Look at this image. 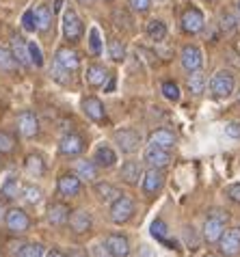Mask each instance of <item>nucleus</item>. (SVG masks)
I'll return each mask as SVG.
<instances>
[{"instance_id":"nucleus-1","label":"nucleus","mask_w":240,"mask_h":257,"mask_svg":"<svg viewBox=\"0 0 240 257\" xmlns=\"http://www.w3.org/2000/svg\"><path fill=\"white\" fill-rule=\"evenodd\" d=\"M227 223H229V216L225 214L223 210H212L203 220V240L208 242V244H216L218 238L223 235V231L227 229Z\"/></svg>"},{"instance_id":"nucleus-2","label":"nucleus","mask_w":240,"mask_h":257,"mask_svg":"<svg viewBox=\"0 0 240 257\" xmlns=\"http://www.w3.org/2000/svg\"><path fill=\"white\" fill-rule=\"evenodd\" d=\"M236 91V78L229 71H216L210 78V95L214 99H227L231 93Z\"/></svg>"},{"instance_id":"nucleus-3","label":"nucleus","mask_w":240,"mask_h":257,"mask_svg":"<svg viewBox=\"0 0 240 257\" xmlns=\"http://www.w3.org/2000/svg\"><path fill=\"white\" fill-rule=\"evenodd\" d=\"M134 212H137V203H134V199L122 195L119 199L110 203V210H108V216L115 225H126L128 220L134 216Z\"/></svg>"},{"instance_id":"nucleus-4","label":"nucleus","mask_w":240,"mask_h":257,"mask_svg":"<svg viewBox=\"0 0 240 257\" xmlns=\"http://www.w3.org/2000/svg\"><path fill=\"white\" fill-rule=\"evenodd\" d=\"M5 227H7V231H11V233H26V231H31L33 220L26 214V210L9 208L5 212Z\"/></svg>"},{"instance_id":"nucleus-5","label":"nucleus","mask_w":240,"mask_h":257,"mask_svg":"<svg viewBox=\"0 0 240 257\" xmlns=\"http://www.w3.org/2000/svg\"><path fill=\"white\" fill-rule=\"evenodd\" d=\"M206 26V18H203V11L199 7H186L182 11V18H180V28L184 31L186 35H199Z\"/></svg>"},{"instance_id":"nucleus-6","label":"nucleus","mask_w":240,"mask_h":257,"mask_svg":"<svg viewBox=\"0 0 240 257\" xmlns=\"http://www.w3.org/2000/svg\"><path fill=\"white\" fill-rule=\"evenodd\" d=\"M82 33H84V26H82V20L78 18L72 7L63 11V35L69 44H76V41L82 39Z\"/></svg>"},{"instance_id":"nucleus-7","label":"nucleus","mask_w":240,"mask_h":257,"mask_svg":"<svg viewBox=\"0 0 240 257\" xmlns=\"http://www.w3.org/2000/svg\"><path fill=\"white\" fill-rule=\"evenodd\" d=\"M216 246H218V255L223 257L240 255V227H227L221 238H218Z\"/></svg>"},{"instance_id":"nucleus-8","label":"nucleus","mask_w":240,"mask_h":257,"mask_svg":"<svg viewBox=\"0 0 240 257\" xmlns=\"http://www.w3.org/2000/svg\"><path fill=\"white\" fill-rule=\"evenodd\" d=\"M162 186H165V173H162V169L143 171V177H141V190H143L145 197H156L162 190Z\"/></svg>"},{"instance_id":"nucleus-9","label":"nucleus","mask_w":240,"mask_h":257,"mask_svg":"<svg viewBox=\"0 0 240 257\" xmlns=\"http://www.w3.org/2000/svg\"><path fill=\"white\" fill-rule=\"evenodd\" d=\"M117 147L122 149L124 154H134L141 147V134L134 130V127H122V130H115L112 134Z\"/></svg>"},{"instance_id":"nucleus-10","label":"nucleus","mask_w":240,"mask_h":257,"mask_svg":"<svg viewBox=\"0 0 240 257\" xmlns=\"http://www.w3.org/2000/svg\"><path fill=\"white\" fill-rule=\"evenodd\" d=\"M56 192L63 199H74L82 192V180L76 173H63L56 182Z\"/></svg>"},{"instance_id":"nucleus-11","label":"nucleus","mask_w":240,"mask_h":257,"mask_svg":"<svg viewBox=\"0 0 240 257\" xmlns=\"http://www.w3.org/2000/svg\"><path fill=\"white\" fill-rule=\"evenodd\" d=\"M143 162L147 164V169H167L169 164H171V152H169V149L147 145L143 152Z\"/></svg>"},{"instance_id":"nucleus-12","label":"nucleus","mask_w":240,"mask_h":257,"mask_svg":"<svg viewBox=\"0 0 240 257\" xmlns=\"http://www.w3.org/2000/svg\"><path fill=\"white\" fill-rule=\"evenodd\" d=\"M104 246L112 257H128L130 255V240L124 233H106L104 235Z\"/></svg>"},{"instance_id":"nucleus-13","label":"nucleus","mask_w":240,"mask_h":257,"mask_svg":"<svg viewBox=\"0 0 240 257\" xmlns=\"http://www.w3.org/2000/svg\"><path fill=\"white\" fill-rule=\"evenodd\" d=\"M69 231L76 233V235H84L93 229V218H91V214L87 210H72L69 214Z\"/></svg>"},{"instance_id":"nucleus-14","label":"nucleus","mask_w":240,"mask_h":257,"mask_svg":"<svg viewBox=\"0 0 240 257\" xmlns=\"http://www.w3.org/2000/svg\"><path fill=\"white\" fill-rule=\"evenodd\" d=\"M82 152H84V139L76 132L65 134L59 143V154L65 156V158H76V156H80Z\"/></svg>"},{"instance_id":"nucleus-15","label":"nucleus","mask_w":240,"mask_h":257,"mask_svg":"<svg viewBox=\"0 0 240 257\" xmlns=\"http://www.w3.org/2000/svg\"><path fill=\"white\" fill-rule=\"evenodd\" d=\"M180 63L186 71H197L203 67V52L199 46H184L180 52Z\"/></svg>"},{"instance_id":"nucleus-16","label":"nucleus","mask_w":240,"mask_h":257,"mask_svg":"<svg viewBox=\"0 0 240 257\" xmlns=\"http://www.w3.org/2000/svg\"><path fill=\"white\" fill-rule=\"evenodd\" d=\"M69 214H72V208L63 201H52L46 210V220L54 227H65L69 220Z\"/></svg>"},{"instance_id":"nucleus-17","label":"nucleus","mask_w":240,"mask_h":257,"mask_svg":"<svg viewBox=\"0 0 240 257\" xmlns=\"http://www.w3.org/2000/svg\"><path fill=\"white\" fill-rule=\"evenodd\" d=\"M18 130L24 139H35L39 134V117L33 110H22L18 115Z\"/></svg>"},{"instance_id":"nucleus-18","label":"nucleus","mask_w":240,"mask_h":257,"mask_svg":"<svg viewBox=\"0 0 240 257\" xmlns=\"http://www.w3.org/2000/svg\"><path fill=\"white\" fill-rule=\"evenodd\" d=\"M175 143H178V137H175L173 130H169V127H158V130H154L150 137H147V145L169 149V152L175 147Z\"/></svg>"},{"instance_id":"nucleus-19","label":"nucleus","mask_w":240,"mask_h":257,"mask_svg":"<svg viewBox=\"0 0 240 257\" xmlns=\"http://www.w3.org/2000/svg\"><path fill=\"white\" fill-rule=\"evenodd\" d=\"M119 177L128 186H137L141 182V177H143V164L139 160H126L122 164V169H119Z\"/></svg>"},{"instance_id":"nucleus-20","label":"nucleus","mask_w":240,"mask_h":257,"mask_svg":"<svg viewBox=\"0 0 240 257\" xmlns=\"http://www.w3.org/2000/svg\"><path fill=\"white\" fill-rule=\"evenodd\" d=\"M82 110H84V115H87L91 121H95V123L106 121V108H104L100 97H93V95L84 97L82 99Z\"/></svg>"},{"instance_id":"nucleus-21","label":"nucleus","mask_w":240,"mask_h":257,"mask_svg":"<svg viewBox=\"0 0 240 257\" xmlns=\"http://www.w3.org/2000/svg\"><path fill=\"white\" fill-rule=\"evenodd\" d=\"M11 52H13V59L18 61V65L33 67L31 56H28V41L22 37V35H13L11 37Z\"/></svg>"},{"instance_id":"nucleus-22","label":"nucleus","mask_w":240,"mask_h":257,"mask_svg":"<svg viewBox=\"0 0 240 257\" xmlns=\"http://www.w3.org/2000/svg\"><path fill=\"white\" fill-rule=\"evenodd\" d=\"M74 173L80 177L82 182H91V184H95L97 182V175H100V167L93 162V158L87 160V158H82V160H76L74 164Z\"/></svg>"},{"instance_id":"nucleus-23","label":"nucleus","mask_w":240,"mask_h":257,"mask_svg":"<svg viewBox=\"0 0 240 257\" xmlns=\"http://www.w3.org/2000/svg\"><path fill=\"white\" fill-rule=\"evenodd\" d=\"M54 61L59 63L61 67H65L67 71H78V67H80V56L72 48H59L54 54Z\"/></svg>"},{"instance_id":"nucleus-24","label":"nucleus","mask_w":240,"mask_h":257,"mask_svg":"<svg viewBox=\"0 0 240 257\" xmlns=\"http://www.w3.org/2000/svg\"><path fill=\"white\" fill-rule=\"evenodd\" d=\"M93 162L100 169H112L117 164V152L110 145H97L93 152Z\"/></svg>"},{"instance_id":"nucleus-25","label":"nucleus","mask_w":240,"mask_h":257,"mask_svg":"<svg viewBox=\"0 0 240 257\" xmlns=\"http://www.w3.org/2000/svg\"><path fill=\"white\" fill-rule=\"evenodd\" d=\"M93 192H95V197L100 199L102 203H108V205L115 201V199H119L124 195V192L110 182H95L93 184Z\"/></svg>"},{"instance_id":"nucleus-26","label":"nucleus","mask_w":240,"mask_h":257,"mask_svg":"<svg viewBox=\"0 0 240 257\" xmlns=\"http://www.w3.org/2000/svg\"><path fill=\"white\" fill-rule=\"evenodd\" d=\"M84 78H87V82L91 84V87H104L106 84V80L110 78L108 69L100 65V63H91V65L87 67V71H84Z\"/></svg>"},{"instance_id":"nucleus-27","label":"nucleus","mask_w":240,"mask_h":257,"mask_svg":"<svg viewBox=\"0 0 240 257\" xmlns=\"http://www.w3.org/2000/svg\"><path fill=\"white\" fill-rule=\"evenodd\" d=\"M22 195V182L18 180L16 175H9L0 188V199L3 201H16V199Z\"/></svg>"},{"instance_id":"nucleus-28","label":"nucleus","mask_w":240,"mask_h":257,"mask_svg":"<svg viewBox=\"0 0 240 257\" xmlns=\"http://www.w3.org/2000/svg\"><path fill=\"white\" fill-rule=\"evenodd\" d=\"M52 18H54V11L50 9L48 5H39L35 9V22H37V31L39 33H48L52 26Z\"/></svg>"},{"instance_id":"nucleus-29","label":"nucleus","mask_w":240,"mask_h":257,"mask_svg":"<svg viewBox=\"0 0 240 257\" xmlns=\"http://www.w3.org/2000/svg\"><path fill=\"white\" fill-rule=\"evenodd\" d=\"M24 169L31 177H41L46 173V162L39 154H28L26 160H24Z\"/></svg>"},{"instance_id":"nucleus-30","label":"nucleus","mask_w":240,"mask_h":257,"mask_svg":"<svg viewBox=\"0 0 240 257\" xmlns=\"http://www.w3.org/2000/svg\"><path fill=\"white\" fill-rule=\"evenodd\" d=\"M145 33H147V37H150L152 41L160 44V41L167 39V24L162 22V20H150L147 26H145Z\"/></svg>"},{"instance_id":"nucleus-31","label":"nucleus","mask_w":240,"mask_h":257,"mask_svg":"<svg viewBox=\"0 0 240 257\" xmlns=\"http://www.w3.org/2000/svg\"><path fill=\"white\" fill-rule=\"evenodd\" d=\"M188 91L193 95H201L203 91H206V78H203L201 74V69H197V71H188Z\"/></svg>"},{"instance_id":"nucleus-32","label":"nucleus","mask_w":240,"mask_h":257,"mask_svg":"<svg viewBox=\"0 0 240 257\" xmlns=\"http://www.w3.org/2000/svg\"><path fill=\"white\" fill-rule=\"evenodd\" d=\"M20 197L28 205H37L41 201V197H44V192H41L39 186H35V184H22V195Z\"/></svg>"},{"instance_id":"nucleus-33","label":"nucleus","mask_w":240,"mask_h":257,"mask_svg":"<svg viewBox=\"0 0 240 257\" xmlns=\"http://www.w3.org/2000/svg\"><path fill=\"white\" fill-rule=\"evenodd\" d=\"M16 69H18V61L13 59L11 48L0 44V71H16Z\"/></svg>"},{"instance_id":"nucleus-34","label":"nucleus","mask_w":240,"mask_h":257,"mask_svg":"<svg viewBox=\"0 0 240 257\" xmlns=\"http://www.w3.org/2000/svg\"><path fill=\"white\" fill-rule=\"evenodd\" d=\"M152 235H154V238H156L158 242H165V244H169V246H175V242H169L167 240V235H169V227H167V223H165V220H154V223H152Z\"/></svg>"},{"instance_id":"nucleus-35","label":"nucleus","mask_w":240,"mask_h":257,"mask_svg":"<svg viewBox=\"0 0 240 257\" xmlns=\"http://www.w3.org/2000/svg\"><path fill=\"white\" fill-rule=\"evenodd\" d=\"M44 255H46L44 244H39V242H28V244L20 248L16 257H44Z\"/></svg>"},{"instance_id":"nucleus-36","label":"nucleus","mask_w":240,"mask_h":257,"mask_svg":"<svg viewBox=\"0 0 240 257\" xmlns=\"http://www.w3.org/2000/svg\"><path fill=\"white\" fill-rule=\"evenodd\" d=\"M50 76H52V80H56L59 84H69L72 82V71H67L65 67H61L59 63H52V67H50Z\"/></svg>"},{"instance_id":"nucleus-37","label":"nucleus","mask_w":240,"mask_h":257,"mask_svg":"<svg viewBox=\"0 0 240 257\" xmlns=\"http://www.w3.org/2000/svg\"><path fill=\"white\" fill-rule=\"evenodd\" d=\"M108 54H110L112 61L122 63V61L126 59V48H124L122 41H119V39H110V41H108Z\"/></svg>"},{"instance_id":"nucleus-38","label":"nucleus","mask_w":240,"mask_h":257,"mask_svg":"<svg viewBox=\"0 0 240 257\" xmlns=\"http://www.w3.org/2000/svg\"><path fill=\"white\" fill-rule=\"evenodd\" d=\"M89 50L93 56H100L102 54V37H100V31L93 26L89 31Z\"/></svg>"},{"instance_id":"nucleus-39","label":"nucleus","mask_w":240,"mask_h":257,"mask_svg":"<svg viewBox=\"0 0 240 257\" xmlns=\"http://www.w3.org/2000/svg\"><path fill=\"white\" fill-rule=\"evenodd\" d=\"M162 95H165L167 99H169V102H178V99H180V87H178V84H175V82H171V80H165V82H162Z\"/></svg>"},{"instance_id":"nucleus-40","label":"nucleus","mask_w":240,"mask_h":257,"mask_svg":"<svg viewBox=\"0 0 240 257\" xmlns=\"http://www.w3.org/2000/svg\"><path fill=\"white\" fill-rule=\"evenodd\" d=\"M236 26H238V22H236V16L231 11H223L221 13V28L225 33H234L236 31Z\"/></svg>"},{"instance_id":"nucleus-41","label":"nucleus","mask_w":240,"mask_h":257,"mask_svg":"<svg viewBox=\"0 0 240 257\" xmlns=\"http://www.w3.org/2000/svg\"><path fill=\"white\" fill-rule=\"evenodd\" d=\"M28 56H31V63L35 67L44 65V56H41V48L35 44V41H28Z\"/></svg>"},{"instance_id":"nucleus-42","label":"nucleus","mask_w":240,"mask_h":257,"mask_svg":"<svg viewBox=\"0 0 240 257\" xmlns=\"http://www.w3.org/2000/svg\"><path fill=\"white\" fill-rule=\"evenodd\" d=\"M22 28H24L26 33H35V31H37V22H35V9L24 11V16H22Z\"/></svg>"},{"instance_id":"nucleus-43","label":"nucleus","mask_w":240,"mask_h":257,"mask_svg":"<svg viewBox=\"0 0 240 257\" xmlns=\"http://www.w3.org/2000/svg\"><path fill=\"white\" fill-rule=\"evenodd\" d=\"M16 147V139L9 132H0V154H9Z\"/></svg>"},{"instance_id":"nucleus-44","label":"nucleus","mask_w":240,"mask_h":257,"mask_svg":"<svg viewBox=\"0 0 240 257\" xmlns=\"http://www.w3.org/2000/svg\"><path fill=\"white\" fill-rule=\"evenodd\" d=\"M130 9L137 11V13H147L152 9V0H128Z\"/></svg>"},{"instance_id":"nucleus-45","label":"nucleus","mask_w":240,"mask_h":257,"mask_svg":"<svg viewBox=\"0 0 240 257\" xmlns=\"http://www.w3.org/2000/svg\"><path fill=\"white\" fill-rule=\"evenodd\" d=\"M89 257H112V255L106 251L104 242H100V244H91V248H89Z\"/></svg>"},{"instance_id":"nucleus-46","label":"nucleus","mask_w":240,"mask_h":257,"mask_svg":"<svg viewBox=\"0 0 240 257\" xmlns=\"http://www.w3.org/2000/svg\"><path fill=\"white\" fill-rule=\"evenodd\" d=\"M225 195H227L229 201L240 203V182H236V184H231V186H227V190H225Z\"/></svg>"},{"instance_id":"nucleus-47","label":"nucleus","mask_w":240,"mask_h":257,"mask_svg":"<svg viewBox=\"0 0 240 257\" xmlns=\"http://www.w3.org/2000/svg\"><path fill=\"white\" fill-rule=\"evenodd\" d=\"M225 134L231 139H240V123H229L227 127H225Z\"/></svg>"},{"instance_id":"nucleus-48","label":"nucleus","mask_w":240,"mask_h":257,"mask_svg":"<svg viewBox=\"0 0 240 257\" xmlns=\"http://www.w3.org/2000/svg\"><path fill=\"white\" fill-rule=\"evenodd\" d=\"M67 257H89V253L84 251V248H80V246H76V248H72V251L67 253Z\"/></svg>"},{"instance_id":"nucleus-49","label":"nucleus","mask_w":240,"mask_h":257,"mask_svg":"<svg viewBox=\"0 0 240 257\" xmlns=\"http://www.w3.org/2000/svg\"><path fill=\"white\" fill-rule=\"evenodd\" d=\"M46 257H67V253L59 251V248H52V251H48V253H46Z\"/></svg>"},{"instance_id":"nucleus-50","label":"nucleus","mask_w":240,"mask_h":257,"mask_svg":"<svg viewBox=\"0 0 240 257\" xmlns=\"http://www.w3.org/2000/svg\"><path fill=\"white\" fill-rule=\"evenodd\" d=\"M112 89H115V78H110V80L106 82V91H108V93H110Z\"/></svg>"},{"instance_id":"nucleus-51","label":"nucleus","mask_w":240,"mask_h":257,"mask_svg":"<svg viewBox=\"0 0 240 257\" xmlns=\"http://www.w3.org/2000/svg\"><path fill=\"white\" fill-rule=\"evenodd\" d=\"M78 3H80V5H84V7H87V5H93V0H78Z\"/></svg>"},{"instance_id":"nucleus-52","label":"nucleus","mask_w":240,"mask_h":257,"mask_svg":"<svg viewBox=\"0 0 240 257\" xmlns=\"http://www.w3.org/2000/svg\"><path fill=\"white\" fill-rule=\"evenodd\" d=\"M203 257H223V255H214V253H206Z\"/></svg>"},{"instance_id":"nucleus-53","label":"nucleus","mask_w":240,"mask_h":257,"mask_svg":"<svg viewBox=\"0 0 240 257\" xmlns=\"http://www.w3.org/2000/svg\"><path fill=\"white\" fill-rule=\"evenodd\" d=\"M238 104H240V91H238Z\"/></svg>"},{"instance_id":"nucleus-54","label":"nucleus","mask_w":240,"mask_h":257,"mask_svg":"<svg viewBox=\"0 0 240 257\" xmlns=\"http://www.w3.org/2000/svg\"><path fill=\"white\" fill-rule=\"evenodd\" d=\"M238 13H240V0H238Z\"/></svg>"}]
</instances>
